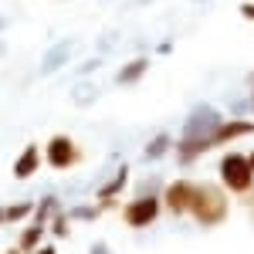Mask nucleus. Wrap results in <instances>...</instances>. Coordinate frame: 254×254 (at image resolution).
I'll return each instance as SVG.
<instances>
[{
    "mask_svg": "<svg viewBox=\"0 0 254 254\" xmlns=\"http://www.w3.org/2000/svg\"><path fill=\"white\" fill-rule=\"evenodd\" d=\"M227 196L220 193L217 187H196L193 207H190V217H193L200 227H217L227 220Z\"/></svg>",
    "mask_w": 254,
    "mask_h": 254,
    "instance_id": "1",
    "label": "nucleus"
},
{
    "mask_svg": "<svg viewBox=\"0 0 254 254\" xmlns=\"http://www.w3.org/2000/svg\"><path fill=\"white\" fill-rule=\"evenodd\" d=\"M217 173H220V183H224L231 193H248L254 187V163H251V156H244V153H227V156L220 159Z\"/></svg>",
    "mask_w": 254,
    "mask_h": 254,
    "instance_id": "2",
    "label": "nucleus"
},
{
    "mask_svg": "<svg viewBox=\"0 0 254 254\" xmlns=\"http://www.w3.org/2000/svg\"><path fill=\"white\" fill-rule=\"evenodd\" d=\"M159 210H163V196L156 193H136L126 207H122V220L129 224V227H149V224H156L159 220Z\"/></svg>",
    "mask_w": 254,
    "mask_h": 254,
    "instance_id": "3",
    "label": "nucleus"
},
{
    "mask_svg": "<svg viewBox=\"0 0 254 254\" xmlns=\"http://www.w3.org/2000/svg\"><path fill=\"white\" fill-rule=\"evenodd\" d=\"M44 163L51 166V170H71L75 163L81 159V149L78 142L71 136H64V132H58V136H51L48 142H44Z\"/></svg>",
    "mask_w": 254,
    "mask_h": 254,
    "instance_id": "4",
    "label": "nucleus"
},
{
    "mask_svg": "<svg viewBox=\"0 0 254 254\" xmlns=\"http://www.w3.org/2000/svg\"><path fill=\"white\" fill-rule=\"evenodd\" d=\"M220 122H224L220 109L207 105V102H200V105L190 109V116H187V122H183V139H207Z\"/></svg>",
    "mask_w": 254,
    "mask_h": 254,
    "instance_id": "5",
    "label": "nucleus"
},
{
    "mask_svg": "<svg viewBox=\"0 0 254 254\" xmlns=\"http://www.w3.org/2000/svg\"><path fill=\"white\" fill-rule=\"evenodd\" d=\"M75 55H78V38H61V41H55V44L41 55L38 75H41V78H48V75H55V71H61V68H68Z\"/></svg>",
    "mask_w": 254,
    "mask_h": 254,
    "instance_id": "6",
    "label": "nucleus"
},
{
    "mask_svg": "<svg viewBox=\"0 0 254 254\" xmlns=\"http://www.w3.org/2000/svg\"><path fill=\"white\" fill-rule=\"evenodd\" d=\"M193 196H196V183H190V180H176V183H170V187L163 190V207L173 210V214H190Z\"/></svg>",
    "mask_w": 254,
    "mask_h": 254,
    "instance_id": "7",
    "label": "nucleus"
},
{
    "mask_svg": "<svg viewBox=\"0 0 254 254\" xmlns=\"http://www.w3.org/2000/svg\"><path fill=\"white\" fill-rule=\"evenodd\" d=\"M146 71H149V58H146V55H136V58H129L116 75H112V85H116V88H129V85H136Z\"/></svg>",
    "mask_w": 254,
    "mask_h": 254,
    "instance_id": "8",
    "label": "nucleus"
},
{
    "mask_svg": "<svg viewBox=\"0 0 254 254\" xmlns=\"http://www.w3.org/2000/svg\"><path fill=\"white\" fill-rule=\"evenodd\" d=\"M68 98H71V105L88 109V105H95L98 98H102V85L92 78H75V85L68 88Z\"/></svg>",
    "mask_w": 254,
    "mask_h": 254,
    "instance_id": "9",
    "label": "nucleus"
},
{
    "mask_svg": "<svg viewBox=\"0 0 254 254\" xmlns=\"http://www.w3.org/2000/svg\"><path fill=\"white\" fill-rule=\"evenodd\" d=\"M41 163H44V153H41L38 146H31V142H27V146L20 149V156L14 159V170H10V173H14V180H27V176L38 173Z\"/></svg>",
    "mask_w": 254,
    "mask_h": 254,
    "instance_id": "10",
    "label": "nucleus"
},
{
    "mask_svg": "<svg viewBox=\"0 0 254 254\" xmlns=\"http://www.w3.org/2000/svg\"><path fill=\"white\" fill-rule=\"evenodd\" d=\"M126 187H129V163H119V166H116V176H112L105 187H98V207L112 203V200H116Z\"/></svg>",
    "mask_w": 254,
    "mask_h": 254,
    "instance_id": "11",
    "label": "nucleus"
},
{
    "mask_svg": "<svg viewBox=\"0 0 254 254\" xmlns=\"http://www.w3.org/2000/svg\"><path fill=\"white\" fill-rule=\"evenodd\" d=\"M173 149V136L170 132H156V136L146 142V149H142V159L146 163H156V159H163L166 153Z\"/></svg>",
    "mask_w": 254,
    "mask_h": 254,
    "instance_id": "12",
    "label": "nucleus"
},
{
    "mask_svg": "<svg viewBox=\"0 0 254 254\" xmlns=\"http://www.w3.org/2000/svg\"><path fill=\"white\" fill-rule=\"evenodd\" d=\"M41 237H44V224H34V220H31V227H24V231H20V237H17V251L34 254L41 244H44Z\"/></svg>",
    "mask_w": 254,
    "mask_h": 254,
    "instance_id": "13",
    "label": "nucleus"
},
{
    "mask_svg": "<svg viewBox=\"0 0 254 254\" xmlns=\"http://www.w3.org/2000/svg\"><path fill=\"white\" fill-rule=\"evenodd\" d=\"M61 210V203H58V196H41L38 203H34V214H31V220H34V224H48V217L51 214H58Z\"/></svg>",
    "mask_w": 254,
    "mask_h": 254,
    "instance_id": "14",
    "label": "nucleus"
},
{
    "mask_svg": "<svg viewBox=\"0 0 254 254\" xmlns=\"http://www.w3.org/2000/svg\"><path fill=\"white\" fill-rule=\"evenodd\" d=\"M34 214V200H20V203H10L3 207V224H20Z\"/></svg>",
    "mask_w": 254,
    "mask_h": 254,
    "instance_id": "15",
    "label": "nucleus"
},
{
    "mask_svg": "<svg viewBox=\"0 0 254 254\" xmlns=\"http://www.w3.org/2000/svg\"><path fill=\"white\" fill-rule=\"evenodd\" d=\"M116 44H119V31H102L98 34V41H95V55H112L116 51Z\"/></svg>",
    "mask_w": 254,
    "mask_h": 254,
    "instance_id": "16",
    "label": "nucleus"
},
{
    "mask_svg": "<svg viewBox=\"0 0 254 254\" xmlns=\"http://www.w3.org/2000/svg\"><path fill=\"white\" fill-rule=\"evenodd\" d=\"M102 64H105V58H102V55H92V58H85L78 68H75V78H92L95 71H102Z\"/></svg>",
    "mask_w": 254,
    "mask_h": 254,
    "instance_id": "17",
    "label": "nucleus"
},
{
    "mask_svg": "<svg viewBox=\"0 0 254 254\" xmlns=\"http://www.w3.org/2000/svg\"><path fill=\"white\" fill-rule=\"evenodd\" d=\"M98 214H102V207H71V210H68V217H71V220H98Z\"/></svg>",
    "mask_w": 254,
    "mask_h": 254,
    "instance_id": "18",
    "label": "nucleus"
},
{
    "mask_svg": "<svg viewBox=\"0 0 254 254\" xmlns=\"http://www.w3.org/2000/svg\"><path fill=\"white\" fill-rule=\"evenodd\" d=\"M68 224H71V217L64 214V210H58V214H55V224H51V234L55 237H68Z\"/></svg>",
    "mask_w": 254,
    "mask_h": 254,
    "instance_id": "19",
    "label": "nucleus"
},
{
    "mask_svg": "<svg viewBox=\"0 0 254 254\" xmlns=\"http://www.w3.org/2000/svg\"><path fill=\"white\" fill-rule=\"evenodd\" d=\"M88 254H116V251H112V248H109L105 241H95V244L88 248Z\"/></svg>",
    "mask_w": 254,
    "mask_h": 254,
    "instance_id": "20",
    "label": "nucleus"
},
{
    "mask_svg": "<svg viewBox=\"0 0 254 254\" xmlns=\"http://www.w3.org/2000/svg\"><path fill=\"white\" fill-rule=\"evenodd\" d=\"M173 51V41H159L156 44V55H170Z\"/></svg>",
    "mask_w": 254,
    "mask_h": 254,
    "instance_id": "21",
    "label": "nucleus"
},
{
    "mask_svg": "<svg viewBox=\"0 0 254 254\" xmlns=\"http://www.w3.org/2000/svg\"><path fill=\"white\" fill-rule=\"evenodd\" d=\"M241 14L254 20V3H251V0H244V3H241Z\"/></svg>",
    "mask_w": 254,
    "mask_h": 254,
    "instance_id": "22",
    "label": "nucleus"
},
{
    "mask_svg": "<svg viewBox=\"0 0 254 254\" xmlns=\"http://www.w3.org/2000/svg\"><path fill=\"white\" fill-rule=\"evenodd\" d=\"M34 254H58V248H55V244H41Z\"/></svg>",
    "mask_w": 254,
    "mask_h": 254,
    "instance_id": "23",
    "label": "nucleus"
},
{
    "mask_svg": "<svg viewBox=\"0 0 254 254\" xmlns=\"http://www.w3.org/2000/svg\"><path fill=\"white\" fill-rule=\"evenodd\" d=\"M0 58H7V41L0 38Z\"/></svg>",
    "mask_w": 254,
    "mask_h": 254,
    "instance_id": "24",
    "label": "nucleus"
},
{
    "mask_svg": "<svg viewBox=\"0 0 254 254\" xmlns=\"http://www.w3.org/2000/svg\"><path fill=\"white\" fill-rule=\"evenodd\" d=\"M7 24H10V20H7V17H3V14H0V34L7 31Z\"/></svg>",
    "mask_w": 254,
    "mask_h": 254,
    "instance_id": "25",
    "label": "nucleus"
},
{
    "mask_svg": "<svg viewBox=\"0 0 254 254\" xmlns=\"http://www.w3.org/2000/svg\"><path fill=\"white\" fill-rule=\"evenodd\" d=\"M3 254H24V251H17V248H10V251H3Z\"/></svg>",
    "mask_w": 254,
    "mask_h": 254,
    "instance_id": "26",
    "label": "nucleus"
},
{
    "mask_svg": "<svg viewBox=\"0 0 254 254\" xmlns=\"http://www.w3.org/2000/svg\"><path fill=\"white\" fill-rule=\"evenodd\" d=\"M193 3H207V0H193Z\"/></svg>",
    "mask_w": 254,
    "mask_h": 254,
    "instance_id": "27",
    "label": "nucleus"
},
{
    "mask_svg": "<svg viewBox=\"0 0 254 254\" xmlns=\"http://www.w3.org/2000/svg\"><path fill=\"white\" fill-rule=\"evenodd\" d=\"M251 163H254V153H251Z\"/></svg>",
    "mask_w": 254,
    "mask_h": 254,
    "instance_id": "28",
    "label": "nucleus"
},
{
    "mask_svg": "<svg viewBox=\"0 0 254 254\" xmlns=\"http://www.w3.org/2000/svg\"><path fill=\"white\" fill-rule=\"evenodd\" d=\"M251 105H254V98H251Z\"/></svg>",
    "mask_w": 254,
    "mask_h": 254,
    "instance_id": "29",
    "label": "nucleus"
}]
</instances>
